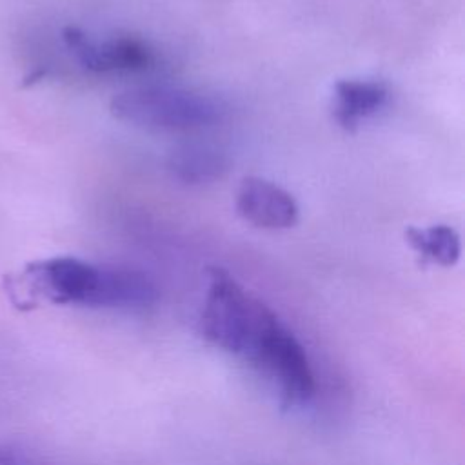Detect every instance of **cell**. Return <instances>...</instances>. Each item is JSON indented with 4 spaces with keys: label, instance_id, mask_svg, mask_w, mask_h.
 I'll return each instance as SVG.
<instances>
[{
    "label": "cell",
    "instance_id": "6",
    "mask_svg": "<svg viewBox=\"0 0 465 465\" xmlns=\"http://www.w3.org/2000/svg\"><path fill=\"white\" fill-rule=\"evenodd\" d=\"M389 98L391 89L381 80H338L332 89V116L345 131H356L363 120L380 113Z\"/></svg>",
    "mask_w": 465,
    "mask_h": 465
},
{
    "label": "cell",
    "instance_id": "9",
    "mask_svg": "<svg viewBox=\"0 0 465 465\" xmlns=\"http://www.w3.org/2000/svg\"><path fill=\"white\" fill-rule=\"evenodd\" d=\"M0 465H36V463L22 450L9 447V445H2L0 447Z\"/></svg>",
    "mask_w": 465,
    "mask_h": 465
},
{
    "label": "cell",
    "instance_id": "8",
    "mask_svg": "<svg viewBox=\"0 0 465 465\" xmlns=\"http://www.w3.org/2000/svg\"><path fill=\"white\" fill-rule=\"evenodd\" d=\"M407 243L421 256L423 262H430L441 267H452L458 263L461 254L460 234L450 225H430V227H407Z\"/></svg>",
    "mask_w": 465,
    "mask_h": 465
},
{
    "label": "cell",
    "instance_id": "2",
    "mask_svg": "<svg viewBox=\"0 0 465 465\" xmlns=\"http://www.w3.org/2000/svg\"><path fill=\"white\" fill-rule=\"evenodd\" d=\"M27 291L56 305L94 309H145L158 300L154 282L142 271L94 265L73 256L29 265L22 276Z\"/></svg>",
    "mask_w": 465,
    "mask_h": 465
},
{
    "label": "cell",
    "instance_id": "3",
    "mask_svg": "<svg viewBox=\"0 0 465 465\" xmlns=\"http://www.w3.org/2000/svg\"><path fill=\"white\" fill-rule=\"evenodd\" d=\"M111 111L118 120L158 131H194L223 120L225 104L211 94L167 87L142 85L116 94Z\"/></svg>",
    "mask_w": 465,
    "mask_h": 465
},
{
    "label": "cell",
    "instance_id": "1",
    "mask_svg": "<svg viewBox=\"0 0 465 465\" xmlns=\"http://www.w3.org/2000/svg\"><path fill=\"white\" fill-rule=\"evenodd\" d=\"M198 327L207 343L263 374L283 411L303 409L314 400L316 374L302 341L223 267L207 269Z\"/></svg>",
    "mask_w": 465,
    "mask_h": 465
},
{
    "label": "cell",
    "instance_id": "5",
    "mask_svg": "<svg viewBox=\"0 0 465 465\" xmlns=\"http://www.w3.org/2000/svg\"><path fill=\"white\" fill-rule=\"evenodd\" d=\"M238 214L262 229H289L298 222V203L283 187L260 178L245 176L236 191Z\"/></svg>",
    "mask_w": 465,
    "mask_h": 465
},
{
    "label": "cell",
    "instance_id": "4",
    "mask_svg": "<svg viewBox=\"0 0 465 465\" xmlns=\"http://www.w3.org/2000/svg\"><path fill=\"white\" fill-rule=\"evenodd\" d=\"M65 42L80 64L93 73H138L156 62L153 47L131 35L96 40L78 29H67Z\"/></svg>",
    "mask_w": 465,
    "mask_h": 465
},
{
    "label": "cell",
    "instance_id": "7",
    "mask_svg": "<svg viewBox=\"0 0 465 465\" xmlns=\"http://www.w3.org/2000/svg\"><path fill=\"white\" fill-rule=\"evenodd\" d=\"M171 174L189 185L214 182L229 169L227 154L209 142H185L169 154Z\"/></svg>",
    "mask_w": 465,
    "mask_h": 465
}]
</instances>
